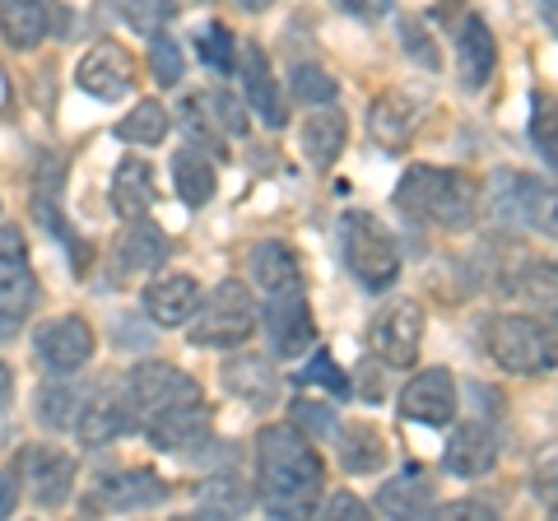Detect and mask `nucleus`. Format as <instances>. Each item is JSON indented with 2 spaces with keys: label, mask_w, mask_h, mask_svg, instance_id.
<instances>
[{
  "label": "nucleus",
  "mask_w": 558,
  "mask_h": 521,
  "mask_svg": "<svg viewBox=\"0 0 558 521\" xmlns=\"http://www.w3.org/2000/svg\"><path fill=\"white\" fill-rule=\"evenodd\" d=\"M494 465H498V433L480 420L461 424L442 447V471L461 475V480H480L494 471Z\"/></svg>",
  "instance_id": "4468645a"
},
{
  "label": "nucleus",
  "mask_w": 558,
  "mask_h": 521,
  "mask_svg": "<svg viewBox=\"0 0 558 521\" xmlns=\"http://www.w3.org/2000/svg\"><path fill=\"white\" fill-rule=\"evenodd\" d=\"M461 517H475V521H488L494 517V508L480 498H457V502H442L438 508V521H461Z\"/></svg>",
  "instance_id": "de8ad7c7"
},
{
  "label": "nucleus",
  "mask_w": 558,
  "mask_h": 521,
  "mask_svg": "<svg viewBox=\"0 0 558 521\" xmlns=\"http://www.w3.org/2000/svg\"><path fill=\"white\" fill-rule=\"evenodd\" d=\"M14 502H20V484H14L5 471H0V517H10Z\"/></svg>",
  "instance_id": "3c124183"
},
{
  "label": "nucleus",
  "mask_w": 558,
  "mask_h": 521,
  "mask_svg": "<svg viewBox=\"0 0 558 521\" xmlns=\"http://www.w3.org/2000/svg\"><path fill=\"white\" fill-rule=\"evenodd\" d=\"M0 33L14 51H33L51 33V5L47 0H0Z\"/></svg>",
  "instance_id": "5701e85b"
},
{
  "label": "nucleus",
  "mask_w": 558,
  "mask_h": 521,
  "mask_svg": "<svg viewBox=\"0 0 558 521\" xmlns=\"http://www.w3.org/2000/svg\"><path fill=\"white\" fill-rule=\"evenodd\" d=\"M172 14H178V0H126V20L135 33H163L172 24Z\"/></svg>",
  "instance_id": "ea45409f"
},
{
  "label": "nucleus",
  "mask_w": 558,
  "mask_h": 521,
  "mask_svg": "<svg viewBox=\"0 0 558 521\" xmlns=\"http://www.w3.org/2000/svg\"><path fill=\"white\" fill-rule=\"evenodd\" d=\"M299 381H307V387H317V381H322V387H326V391H336V396H344V391H349V377L336 368V359H330L326 350H317V354L307 359V368H303V377H299Z\"/></svg>",
  "instance_id": "37998d69"
},
{
  "label": "nucleus",
  "mask_w": 558,
  "mask_h": 521,
  "mask_svg": "<svg viewBox=\"0 0 558 521\" xmlns=\"http://www.w3.org/2000/svg\"><path fill=\"white\" fill-rule=\"evenodd\" d=\"M340 433V465L349 475H373L387 465V443L368 420H354V424H336Z\"/></svg>",
  "instance_id": "bb28decb"
},
{
  "label": "nucleus",
  "mask_w": 558,
  "mask_h": 521,
  "mask_svg": "<svg viewBox=\"0 0 558 521\" xmlns=\"http://www.w3.org/2000/svg\"><path fill=\"white\" fill-rule=\"evenodd\" d=\"M340 256H344L349 275H354L368 293H387L400 275L396 238L381 229V219L368 210H349L340 219Z\"/></svg>",
  "instance_id": "20e7f679"
},
{
  "label": "nucleus",
  "mask_w": 558,
  "mask_h": 521,
  "mask_svg": "<svg viewBox=\"0 0 558 521\" xmlns=\"http://www.w3.org/2000/svg\"><path fill=\"white\" fill-rule=\"evenodd\" d=\"M38 420L47 424V428H70L75 424V391L70 387H47L38 391Z\"/></svg>",
  "instance_id": "a19ab883"
},
{
  "label": "nucleus",
  "mask_w": 558,
  "mask_h": 521,
  "mask_svg": "<svg viewBox=\"0 0 558 521\" xmlns=\"http://www.w3.org/2000/svg\"><path fill=\"white\" fill-rule=\"evenodd\" d=\"M168 498V484L154 471H121L98 484V502L112 512H135V508H154Z\"/></svg>",
  "instance_id": "4be33fe9"
},
{
  "label": "nucleus",
  "mask_w": 558,
  "mask_h": 521,
  "mask_svg": "<svg viewBox=\"0 0 558 521\" xmlns=\"http://www.w3.org/2000/svg\"><path fill=\"white\" fill-rule=\"evenodd\" d=\"M260 307L242 280H223L209 299H201L196 317H191V344L201 350H238L256 336Z\"/></svg>",
  "instance_id": "39448f33"
},
{
  "label": "nucleus",
  "mask_w": 558,
  "mask_h": 521,
  "mask_svg": "<svg viewBox=\"0 0 558 521\" xmlns=\"http://www.w3.org/2000/svg\"><path fill=\"white\" fill-rule=\"evenodd\" d=\"M512 196H517V215L531 223L535 233L558 238V186L539 182V178H508Z\"/></svg>",
  "instance_id": "c756f323"
},
{
  "label": "nucleus",
  "mask_w": 558,
  "mask_h": 521,
  "mask_svg": "<svg viewBox=\"0 0 558 521\" xmlns=\"http://www.w3.org/2000/svg\"><path fill=\"white\" fill-rule=\"evenodd\" d=\"M400 414L414 424L442 428L457 420V381H451L447 368H424L414 373L405 387H400Z\"/></svg>",
  "instance_id": "9d476101"
},
{
  "label": "nucleus",
  "mask_w": 558,
  "mask_h": 521,
  "mask_svg": "<svg viewBox=\"0 0 558 521\" xmlns=\"http://www.w3.org/2000/svg\"><path fill=\"white\" fill-rule=\"evenodd\" d=\"M457 61H461V84L465 89H484L498 71V38L484 24V14H465L457 28Z\"/></svg>",
  "instance_id": "a211bd4d"
},
{
  "label": "nucleus",
  "mask_w": 558,
  "mask_h": 521,
  "mask_svg": "<svg viewBox=\"0 0 558 521\" xmlns=\"http://www.w3.org/2000/svg\"><path fill=\"white\" fill-rule=\"evenodd\" d=\"M484 350L502 373H517V377H545L558 368V336L539 317H521V312L488 317Z\"/></svg>",
  "instance_id": "7ed1b4c3"
},
{
  "label": "nucleus",
  "mask_w": 558,
  "mask_h": 521,
  "mask_svg": "<svg viewBox=\"0 0 558 521\" xmlns=\"http://www.w3.org/2000/svg\"><path fill=\"white\" fill-rule=\"evenodd\" d=\"M238 65H242V98H247V108H252L260 121H266L270 131H284L289 108H284V98H279V80H275V71H270L266 47L242 43Z\"/></svg>",
  "instance_id": "ddd939ff"
},
{
  "label": "nucleus",
  "mask_w": 558,
  "mask_h": 521,
  "mask_svg": "<svg viewBox=\"0 0 558 521\" xmlns=\"http://www.w3.org/2000/svg\"><path fill=\"white\" fill-rule=\"evenodd\" d=\"M535 498L545 502V508L558 517V461H554V465H545V471L535 475Z\"/></svg>",
  "instance_id": "09e8293b"
},
{
  "label": "nucleus",
  "mask_w": 558,
  "mask_h": 521,
  "mask_svg": "<svg viewBox=\"0 0 558 521\" xmlns=\"http://www.w3.org/2000/svg\"><path fill=\"white\" fill-rule=\"evenodd\" d=\"M10 326H14V322L5 317V312H0V340H10Z\"/></svg>",
  "instance_id": "6e6d98bb"
},
{
  "label": "nucleus",
  "mask_w": 558,
  "mask_h": 521,
  "mask_svg": "<svg viewBox=\"0 0 558 521\" xmlns=\"http://www.w3.org/2000/svg\"><path fill=\"white\" fill-rule=\"evenodd\" d=\"M196 51H201V61L209 65V71H219V75H229L238 65V38L223 24H205L196 33Z\"/></svg>",
  "instance_id": "f704fd0d"
},
{
  "label": "nucleus",
  "mask_w": 558,
  "mask_h": 521,
  "mask_svg": "<svg viewBox=\"0 0 558 521\" xmlns=\"http://www.w3.org/2000/svg\"><path fill=\"white\" fill-rule=\"evenodd\" d=\"M554 322H558V303H554Z\"/></svg>",
  "instance_id": "4d7b16f0"
},
{
  "label": "nucleus",
  "mask_w": 558,
  "mask_h": 521,
  "mask_svg": "<svg viewBox=\"0 0 558 521\" xmlns=\"http://www.w3.org/2000/svg\"><path fill=\"white\" fill-rule=\"evenodd\" d=\"M33 307H38V275L28 266L24 233L14 223H0V312L20 322Z\"/></svg>",
  "instance_id": "1a4fd4ad"
},
{
  "label": "nucleus",
  "mask_w": 558,
  "mask_h": 521,
  "mask_svg": "<svg viewBox=\"0 0 558 521\" xmlns=\"http://www.w3.org/2000/svg\"><path fill=\"white\" fill-rule=\"evenodd\" d=\"M38 354L51 373H61V377L80 373L84 363L94 359V326L75 317V312H70V317H51L38 331Z\"/></svg>",
  "instance_id": "9b49d317"
},
{
  "label": "nucleus",
  "mask_w": 558,
  "mask_h": 521,
  "mask_svg": "<svg viewBox=\"0 0 558 521\" xmlns=\"http://www.w3.org/2000/svg\"><path fill=\"white\" fill-rule=\"evenodd\" d=\"M322 517H326V521H368V502H363L359 494L340 489V494H330V498L322 502Z\"/></svg>",
  "instance_id": "a18cd8bd"
},
{
  "label": "nucleus",
  "mask_w": 558,
  "mask_h": 521,
  "mask_svg": "<svg viewBox=\"0 0 558 521\" xmlns=\"http://www.w3.org/2000/svg\"><path fill=\"white\" fill-rule=\"evenodd\" d=\"M201 502H205L209 517H238V512L252 508V489L247 484H233V475H219L201 489Z\"/></svg>",
  "instance_id": "72a5a7b5"
},
{
  "label": "nucleus",
  "mask_w": 558,
  "mask_h": 521,
  "mask_svg": "<svg viewBox=\"0 0 558 521\" xmlns=\"http://www.w3.org/2000/svg\"><path fill=\"white\" fill-rule=\"evenodd\" d=\"M531 145L539 154V163H545L558 182V98L554 94L531 98Z\"/></svg>",
  "instance_id": "2f4dec72"
},
{
  "label": "nucleus",
  "mask_w": 558,
  "mask_h": 521,
  "mask_svg": "<svg viewBox=\"0 0 558 521\" xmlns=\"http://www.w3.org/2000/svg\"><path fill=\"white\" fill-rule=\"evenodd\" d=\"M149 71H154V80L163 84V89H172V84H182V47H178V38H168V33H154L149 38Z\"/></svg>",
  "instance_id": "4c0bfd02"
},
{
  "label": "nucleus",
  "mask_w": 558,
  "mask_h": 521,
  "mask_svg": "<svg viewBox=\"0 0 558 521\" xmlns=\"http://www.w3.org/2000/svg\"><path fill=\"white\" fill-rule=\"evenodd\" d=\"M238 5H242V10H247V14H260V10H270V5H279V0H238Z\"/></svg>",
  "instance_id": "864d4df0"
},
{
  "label": "nucleus",
  "mask_w": 558,
  "mask_h": 521,
  "mask_svg": "<svg viewBox=\"0 0 558 521\" xmlns=\"http://www.w3.org/2000/svg\"><path fill=\"white\" fill-rule=\"evenodd\" d=\"M344 141H349V121L340 108H330V102H322V108H312L307 117V126H303V154H307V163L326 172V168H336V159L344 154Z\"/></svg>",
  "instance_id": "412c9836"
},
{
  "label": "nucleus",
  "mask_w": 558,
  "mask_h": 521,
  "mask_svg": "<svg viewBox=\"0 0 558 521\" xmlns=\"http://www.w3.org/2000/svg\"><path fill=\"white\" fill-rule=\"evenodd\" d=\"M418 121H424V102H418L414 94L405 89H391V94H381L373 102V112H368V131H373V141L381 149H405L414 141V131H418Z\"/></svg>",
  "instance_id": "dca6fc26"
},
{
  "label": "nucleus",
  "mask_w": 558,
  "mask_h": 521,
  "mask_svg": "<svg viewBox=\"0 0 558 521\" xmlns=\"http://www.w3.org/2000/svg\"><path fill=\"white\" fill-rule=\"evenodd\" d=\"M172 182L186 205H209L215 201V163L205 159V149H178L172 154Z\"/></svg>",
  "instance_id": "7c9ffc66"
},
{
  "label": "nucleus",
  "mask_w": 558,
  "mask_h": 521,
  "mask_svg": "<svg viewBox=\"0 0 558 521\" xmlns=\"http://www.w3.org/2000/svg\"><path fill=\"white\" fill-rule=\"evenodd\" d=\"M145 433L159 451H191V447L209 443V410H205V401L163 410V414H154V420H145Z\"/></svg>",
  "instance_id": "aec40b11"
},
{
  "label": "nucleus",
  "mask_w": 558,
  "mask_h": 521,
  "mask_svg": "<svg viewBox=\"0 0 558 521\" xmlns=\"http://www.w3.org/2000/svg\"><path fill=\"white\" fill-rule=\"evenodd\" d=\"M112 210L121 219H145L154 210V168L145 159H126L112 178Z\"/></svg>",
  "instance_id": "cd10ccee"
},
{
  "label": "nucleus",
  "mask_w": 558,
  "mask_h": 521,
  "mask_svg": "<svg viewBox=\"0 0 558 521\" xmlns=\"http://www.w3.org/2000/svg\"><path fill=\"white\" fill-rule=\"evenodd\" d=\"M428 508H433V480H428V471H418V465H405V471L381 484V494H377V512L400 517V521L424 517Z\"/></svg>",
  "instance_id": "b1692460"
},
{
  "label": "nucleus",
  "mask_w": 558,
  "mask_h": 521,
  "mask_svg": "<svg viewBox=\"0 0 558 521\" xmlns=\"http://www.w3.org/2000/svg\"><path fill=\"white\" fill-rule=\"evenodd\" d=\"M75 428H80V443H89V447H108V443L121 438L126 428H135L126 391L102 387L98 396H89V401H84V410L75 414Z\"/></svg>",
  "instance_id": "6ab92c4d"
},
{
  "label": "nucleus",
  "mask_w": 558,
  "mask_h": 521,
  "mask_svg": "<svg viewBox=\"0 0 558 521\" xmlns=\"http://www.w3.org/2000/svg\"><path fill=\"white\" fill-rule=\"evenodd\" d=\"M209 102V117L219 121L229 135H247V112H242V98H233V94H223V89H215L205 98Z\"/></svg>",
  "instance_id": "c03bdc74"
},
{
  "label": "nucleus",
  "mask_w": 558,
  "mask_h": 521,
  "mask_svg": "<svg viewBox=\"0 0 558 521\" xmlns=\"http://www.w3.org/2000/svg\"><path fill=\"white\" fill-rule=\"evenodd\" d=\"M126 401H131V420L145 424L163 410L205 401V391H201L196 377L178 368V363H140V368L126 377Z\"/></svg>",
  "instance_id": "423d86ee"
},
{
  "label": "nucleus",
  "mask_w": 558,
  "mask_h": 521,
  "mask_svg": "<svg viewBox=\"0 0 558 521\" xmlns=\"http://www.w3.org/2000/svg\"><path fill=\"white\" fill-rule=\"evenodd\" d=\"M252 284L260 293H284V289H303V270H299V256H293L284 242H256L252 247Z\"/></svg>",
  "instance_id": "393cba45"
},
{
  "label": "nucleus",
  "mask_w": 558,
  "mask_h": 521,
  "mask_svg": "<svg viewBox=\"0 0 558 521\" xmlns=\"http://www.w3.org/2000/svg\"><path fill=\"white\" fill-rule=\"evenodd\" d=\"M396 210L433 229H470L480 219V186L457 168L414 163L396 186Z\"/></svg>",
  "instance_id": "f03ea898"
},
{
  "label": "nucleus",
  "mask_w": 558,
  "mask_h": 521,
  "mask_svg": "<svg viewBox=\"0 0 558 521\" xmlns=\"http://www.w3.org/2000/svg\"><path fill=\"white\" fill-rule=\"evenodd\" d=\"M545 24L558 33V0H545Z\"/></svg>",
  "instance_id": "5fc2aeb1"
},
{
  "label": "nucleus",
  "mask_w": 558,
  "mask_h": 521,
  "mask_svg": "<svg viewBox=\"0 0 558 521\" xmlns=\"http://www.w3.org/2000/svg\"><path fill=\"white\" fill-rule=\"evenodd\" d=\"M508 284L521 293V299L558 303V260H549V266H526V270H517Z\"/></svg>",
  "instance_id": "58836bf2"
},
{
  "label": "nucleus",
  "mask_w": 558,
  "mask_h": 521,
  "mask_svg": "<svg viewBox=\"0 0 558 521\" xmlns=\"http://www.w3.org/2000/svg\"><path fill=\"white\" fill-rule=\"evenodd\" d=\"M381 373L387 368H377L373 359H363L354 368V377H349V387H354V396H363V401H381V391H387L381 387Z\"/></svg>",
  "instance_id": "49530a36"
},
{
  "label": "nucleus",
  "mask_w": 558,
  "mask_h": 521,
  "mask_svg": "<svg viewBox=\"0 0 558 521\" xmlns=\"http://www.w3.org/2000/svg\"><path fill=\"white\" fill-rule=\"evenodd\" d=\"M344 10H354V14H363V20H381V14L391 10V0H340Z\"/></svg>",
  "instance_id": "8fccbe9b"
},
{
  "label": "nucleus",
  "mask_w": 558,
  "mask_h": 521,
  "mask_svg": "<svg viewBox=\"0 0 558 521\" xmlns=\"http://www.w3.org/2000/svg\"><path fill=\"white\" fill-rule=\"evenodd\" d=\"M117 135H121V141H131V145H159L168 135V108L159 98L135 102V108L117 121Z\"/></svg>",
  "instance_id": "473e14b6"
},
{
  "label": "nucleus",
  "mask_w": 558,
  "mask_h": 521,
  "mask_svg": "<svg viewBox=\"0 0 558 521\" xmlns=\"http://www.w3.org/2000/svg\"><path fill=\"white\" fill-rule=\"evenodd\" d=\"M140 299H145V312H149L154 326H186L191 317H196L205 293L191 275L168 270V275H159V280H149V289L140 293Z\"/></svg>",
  "instance_id": "2eb2a0df"
},
{
  "label": "nucleus",
  "mask_w": 558,
  "mask_h": 521,
  "mask_svg": "<svg viewBox=\"0 0 558 521\" xmlns=\"http://www.w3.org/2000/svg\"><path fill=\"white\" fill-rule=\"evenodd\" d=\"M75 80H80L84 94H94L102 102H117V98H126V89H131V57L117 43H98V47L84 51Z\"/></svg>",
  "instance_id": "f3484780"
},
{
  "label": "nucleus",
  "mask_w": 558,
  "mask_h": 521,
  "mask_svg": "<svg viewBox=\"0 0 558 521\" xmlns=\"http://www.w3.org/2000/svg\"><path fill=\"white\" fill-rule=\"evenodd\" d=\"M400 47H405L424 71H442V51H438V43H433V33L424 28L418 14H405V20H400Z\"/></svg>",
  "instance_id": "e433bc0d"
},
{
  "label": "nucleus",
  "mask_w": 558,
  "mask_h": 521,
  "mask_svg": "<svg viewBox=\"0 0 558 521\" xmlns=\"http://www.w3.org/2000/svg\"><path fill=\"white\" fill-rule=\"evenodd\" d=\"M24 480H28V494L38 508H61L70 498V489H75V457L57 443L28 447L24 451Z\"/></svg>",
  "instance_id": "f8f14e48"
},
{
  "label": "nucleus",
  "mask_w": 558,
  "mask_h": 521,
  "mask_svg": "<svg viewBox=\"0 0 558 521\" xmlns=\"http://www.w3.org/2000/svg\"><path fill=\"white\" fill-rule=\"evenodd\" d=\"M418 344H424V307L418 303L400 299L373 322V354L387 363V368H414Z\"/></svg>",
  "instance_id": "6e6552de"
},
{
  "label": "nucleus",
  "mask_w": 558,
  "mask_h": 521,
  "mask_svg": "<svg viewBox=\"0 0 558 521\" xmlns=\"http://www.w3.org/2000/svg\"><path fill=\"white\" fill-rule=\"evenodd\" d=\"M163 256H168V238L149 219H126V233L117 238V266L126 275H145L159 270Z\"/></svg>",
  "instance_id": "a878e982"
},
{
  "label": "nucleus",
  "mask_w": 558,
  "mask_h": 521,
  "mask_svg": "<svg viewBox=\"0 0 558 521\" xmlns=\"http://www.w3.org/2000/svg\"><path fill=\"white\" fill-rule=\"evenodd\" d=\"M266 336H270V350L279 359H299L312 350L317 340V322H312V307H307V293L303 289H284V293H266Z\"/></svg>",
  "instance_id": "0eeeda50"
},
{
  "label": "nucleus",
  "mask_w": 558,
  "mask_h": 521,
  "mask_svg": "<svg viewBox=\"0 0 558 521\" xmlns=\"http://www.w3.org/2000/svg\"><path fill=\"white\" fill-rule=\"evenodd\" d=\"M10 391H14V377H10L5 363H0V401H10Z\"/></svg>",
  "instance_id": "603ef678"
},
{
  "label": "nucleus",
  "mask_w": 558,
  "mask_h": 521,
  "mask_svg": "<svg viewBox=\"0 0 558 521\" xmlns=\"http://www.w3.org/2000/svg\"><path fill=\"white\" fill-rule=\"evenodd\" d=\"M223 387H229L233 396H242L247 405H270L275 391H279V377H275V368L266 359L242 354V359L223 363Z\"/></svg>",
  "instance_id": "c85d7f7f"
},
{
  "label": "nucleus",
  "mask_w": 558,
  "mask_h": 521,
  "mask_svg": "<svg viewBox=\"0 0 558 521\" xmlns=\"http://www.w3.org/2000/svg\"><path fill=\"white\" fill-rule=\"evenodd\" d=\"M293 428H303L307 438H326L336 433V410L326 401H293Z\"/></svg>",
  "instance_id": "79ce46f5"
},
{
  "label": "nucleus",
  "mask_w": 558,
  "mask_h": 521,
  "mask_svg": "<svg viewBox=\"0 0 558 521\" xmlns=\"http://www.w3.org/2000/svg\"><path fill=\"white\" fill-rule=\"evenodd\" d=\"M289 89H293V98H299V102H307V108H322V102H336L340 84L330 80L322 65H293Z\"/></svg>",
  "instance_id": "c9c22d12"
},
{
  "label": "nucleus",
  "mask_w": 558,
  "mask_h": 521,
  "mask_svg": "<svg viewBox=\"0 0 558 521\" xmlns=\"http://www.w3.org/2000/svg\"><path fill=\"white\" fill-rule=\"evenodd\" d=\"M322 451L293 424H270L256 438V498L275 517H312L322 498Z\"/></svg>",
  "instance_id": "f257e3e1"
}]
</instances>
